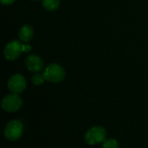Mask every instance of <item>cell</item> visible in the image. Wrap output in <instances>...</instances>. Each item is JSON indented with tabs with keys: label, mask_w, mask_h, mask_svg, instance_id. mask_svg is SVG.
Returning <instances> with one entry per match:
<instances>
[{
	"label": "cell",
	"mask_w": 148,
	"mask_h": 148,
	"mask_svg": "<svg viewBox=\"0 0 148 148\" xmlns=\"http://www.w3.org/2000/svg\"><path fill=\"white\" fill-rule=\"evenodd\" d=\"M23 133V125L20 120H13L7 123L4 127V137L10 141H16L19 140Z\"/></svg>",
	"instance_id": "2"
},
{
	"label": "cell",
	"mask_w": 148,
	"mask_h": 148,
	"mask_svg": "<svg viewBox=\"0 0 148 148\" xmlns=\"http://www.w3.org/2000/svg\"><path fill=\"white\" fill-rule=\"evenodd\" d=\"M85 141L89 146H95L103 143L107 139L106 129L100 126H95L90 127L85 133Z\"/></svg>",
	"instance_id": "1"
},
{
	"label": "cell",
	"mask_w": 148,
	"mask_h": 148,
	"mask_svg": "<svg viewBox=\"0 0 148 148\" xmlns=\"http://www.w3.org/2000/svg\"><path fill=\"white\" fill-rule=\"evenodd\" d=\"M31 50H32V47H31L30 45L23 44V52H29Z\"/></svg>",
	"instance_id": "12"
},
{
	"label": "cell",
	"mask_w": 148,
	"mask_h": 148,
	"mask_svg": "<svg viewBox=\"0 0 148 148\" xmlns=\"http://www.w3.org/2000/svg\"><path fill=\"white\" fill-rule=\"evenodd\" d=\"M8 89L16 94L22 93L26 88V80L21 74H15L11 76L8 81Z\"/></svg>",
	"instance_id": "6"
},
{
	"label": "cell",
	"mask_w": 148,
	"mask_h": 148,
	"mask_svg": "<svg viewBox=\"0 0 148 148\" xmlns=\"http://www.w3.org/2000/svg\"><path fill=\"white\" fill-rule=\"evenodd\" d=\"M31 80H32V83L35 85H42L44 82L45 79L43 77V74H40V73L37 72V73H36L35 75L32 76Z\"/></svg>",
	"instance_id": "11"
},
{
	"label": "cell",
	"mask_w": 148,
	"mask_h": 148,
	"mask_svg": "<svg viewBox=\"0 0 148 148\" xmlns=\"http://www.w3.org/2000/svg\"><path fill=\"white\" fill-rule=\"evenodd\" d=\"M22 105L23 100L21 97L16 93L6 95L1 102V106L3 110L7 113H14L18 111L21 108Z\"/></svg>",
	"instance_id": "4"
},
{
	"label": "cell",
	"mask_w": 148,
	"mask_h": 148,
	"mask_svg": "<svg viewBox=\"0 0 148 148\" xmlns=\"http://www.w3.org/2000/svg\"><path fill=\"white\" fill-rule=\"evenodd\" d=\"M33 1H36V0H33Z\"/></svg>",
	"instance_id": "14"
},
{
	"label": "cell",
	"mask_w": 148,
	"mask_h": 148,
	"mask_svg": "<svg viewBox=\"0 0 148 148\" xmlns=\"http://www.w3.org/2000/svg\"><path fill=\"white\" fill-rule=\"evenodd\" d=\"M42 5L47 10L53 11L59 7L60 0H42Z\"/></svg>",
	"instance_id": "9"
},
{
	"label": "cell",
	"mask_w": 148,
	"mask_h": 148,
	"mask_svg": "<svg viewBox=\"0 0 148 148\" xmlns=\"http://www.w3.org/2000/svg\"><path fill=\"white\" fill-rule=\"evenodd\" d=\"M26 66L32 72H39L43 67L42 59L37 55H29L26 58Z\"/></svg>",
	"instance_id": "7"
},
{
	"label": "cell",
	"mask_w": 148,
	"mask_h": 148,
	"mask_svg": "<svg viewBox=\"0 0 148 148\" xmlns=\"http://www.w3.org/2000/svg\"><path fill=\"white\" fill-rule=\"evenodd\" d=\"M42 74L45 80L51 83H59L63 80L65 77V71L60 65L53 63L45 68Z\"/></svg>",
	"instance_id": "3"
},
{
	"label": "cell",
	"mask_w": 148,
	"mask_h": 148,
	"mask_svg": "<svg viewBox=\"0 0 148 148\" xmlns=\"http://www.w3.org/2000/svg\"><path fill=\"white\" fill-rule=\"evenodd\" d=\"M15 0H0L1 3L3 4H5V5H8V4H11L12 3H14Z\"/></svg>",
	"instance_id": "13"
},
{
	"label": "cell",
	"mask_w": 148,
	"mask_h": 148,
	"mask_svg": "<svg viewBox=\"0 0 148 148\" xmlns=\"http://www.w3.org/2000/svg\"><path fill=\"white\" fill-rule=\"evenodd\" d=\"M102 148H120L119 142L113 138H108L102 143Z\"/></svg>",
	"instance_id": "10"
},
{
	"label": "cell",
	"mask_w": 148,
	"mask_h": 148,
	"mask_svg": "<svg viewBox=\"0 0 148 148\" xmlns=\"http://www.w3.org/2000/svg\"><path fill=\"white\" fill-rule=\"evenodd\" d=\"M18 35H19V38L22 41L29 42L33 38V35H34L33 28L29 24H25L23 27H21Z\"/></svg>",
	"instance_id": "8"
},
{
	"label": "cell",
	"mask_w": 148,
	"mask_h": 148,
	"mask_svg": "<svg viewBox=\"0 0 148 148\" xmlns=\"http://www.w3.org/2000/svg\"><path fill=\"white\" fill-rule=\"evenodd\" d=\"M23 44H21L17 40H13L8 43L3 50V54L6 59L8 60H15L16 59L20 54L23 51Z\"/></svg>",
	"instance_id": "5"
}]
</instances>
